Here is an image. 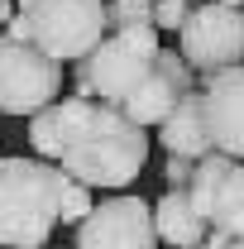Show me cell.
<instances>
[{
    "instance_id": "cell-11",
    "label": "cell",
    "mask_w": 244,
    "mask_h": 249,
    "mask_svg": "<svg viewBox=\"0 0 244 249\" xmlns=\"http://www.w3.org/2000/svg\"><path fill=\"white\" fill-rule=\"evenodd\" d=\"M96 101H82V96H58L53 106H43L38 115L29 120V144H34V158L43 163H58L62 149L82 134V124L91 120Z\"/></svg>"
},
{
    "instance_id": "cell-2",
    "label": "cell",
    "mask_w": 244,
    "mask_h": 249,
    "mask_svg": "<svg viewBox=\"0 0 244 249\" xmlns=\"http://www.w3.org/2000/svg\"><path fill=\"white\" fill-rule=\"evenodd\" d=\"M62 168L43 158H0V249H43L58 230Z\"/></svg>"
},
{
    "instance_id": "cell-16",
    "label": "cell",
    "mask_w": 244,
    "mask_h": 249,
    "mask_svg": "<svg viewBox=\"0 0 244 249\" xmlns=\"http://www.w3.org/2000/svg\"><path fill=\"white\" fill-rule=\"evenodd\" d=\"M187 0H158L153 5V29H182V19H187Z\"/></svg>"
},
{
    "instance_id": "cell-18",
    "label": "cell",
    "mask_w": 244,
    "mask_h": 249,
    "mask_svg": "<svg viewBox=\"0 0 244 249\" xmlns=\"http://www.w3.org/2000/svg\"><path fill=\"white\" fill-rule=\"evenodd\" d=\"M196 249H230V235H220V230H206V240Z\"/></svg>"
},
{
    "instance_id": "cell-9",
    "label": "cell",
    "mask_w": 244,
    "mask_h": 249,
    "mask_svg": "<svg viewBox=\"0 0 244 249\" xmlns=\"http://www.w3.org/2000/svg\"><path fill=\"white\" fill-rule=\"evenodd\" d=\"M187 91H196V77H192V67L182 62V53L158 48V58H153V67H149V77H144L134 91L124 96L115 110H120L129 124H139V129H158V124L173 115V106H177Z\"/></svg>"
},
{
    "instance_id": "cell-10",
    "label": "cell",
    "mask_w": 244,
    "mask_h": 249,
    "mask_svg": "<svg viewBox=\"0 0 244 249\" xmlns=\"http://www.w3.org/2000/svg\"><path fill=\"white\" fill-rule=\"evenodd\" d=\"M196 91H201V115H206L211 149L244 163V62L215 72V77H201Z\"/></svg>"
},
{
    "instance_id": "cell-20",
    "label": "cell",
    "mask_w": 244,
    "mask_h": 249,
    "mask_svg": "<svg viewBox=\"0 0 244 249\" xmlns=\"http://www.w3.org/2000/svg\"><path fill=\"white\" fill-rule=\"evenodd\" d=\"M34 0H15V15H24V10H29Z\"/></svg>"
},
{
    "instance_id": "cell-7",
    "label": "cell",
    "mask_w": 244,
    "mask_h": 249,
    "mask_svg": "<svg viewBox=\"0 0 244 249\" xmlns=\"http://www.w3.org/2000/svg\"><path fill=\"white\" fill-rule=\"evenodd\" d=\"M187 196L201 211L206 230H220L230 240L244 235V163L225 154H206L187 182Z\"/></svg>"
},
{
    "instance_id": "cell-8",
    "label": "cell",
    "mask_w": 244,
    "mask_h": 249,
    "mask_svg": "<svg viewBox=\"0 0 244 249\" xmlns=\"http://www.w3.org/2000/svg\"><path fill=\"white\" fill-rule=\"evenodd\" d=\"M77 249H158L153 206L144 196H110L96 201L77 225Z\"/></svg>"
},
{
    "instance_id": "cell-22",
    "label": "cell",
    "mask_w": 244,
    "mask_h": 249,
    "mask_svg": "<svg viewBox=\"0 0 244 249\" xmlns=\"http://www.w3.org/2000/svg\"><path fill=\"white\" fill-rule=\"evenodd\" d=\"M230 249H244V235H240V240H230Z\"/></svg>"
},
{
    "instance_id": "cell-14",
    "label": "cell",
    "mask_w": 244,
    "mask_h": 249,
    "mask_svg": "<svg viewBox=\"0 0 244 249\" xmlns=\"http://www.w3.org/2000/svg\"><path fill=\"white\" fill-rule=\"evenodd\" d=\"M91 206H96V192L82 187V182H72V178L62 173V182H58V220L62 225H82Z\"/></svg>"
},
{
    "instance_id": "cell-6",
    "label": "cell",
    "mask_w": 244,
    "mask_h": 249,
    "mask_svg": "<svg viewBox=\"0 0 244 249\" xmlns=\"http://www.w3.org/2000/svg\"><path fill=\"white\" fill-rule=\"evenodd\" d=\"M62 96V62L0 34V115H38Z\"/></svg>"
},
{
    "instance_id": "cell-12",
    "label": "cell",
    "mask_w": 244,
    "mask_h": 249,
    "mask_svg": "<svg viewBox=\"0 0 244 249\" xmlns=\"http://www.w3.org/2000/svg\"><path fill=\"white\" fill-rule=\"evenodd\" d=\"M158 144L168 149V158H192V163L215 154L211 134H206V115H201V91H187L173 106V115L158 124Z\"/></svg>"
},
{
    "instance_id": "cell-13",
    "label": "cell",
    "mask_w": 244,
    "mask_h": 249,
    "mask_svg": "<svg viewBox=\"0 0 244 249\" xmlns=\"http://www.w3.org/2000/svg\"><path fill=\"white\" fill-rule=\"evenodd\" d=\"M153 206V235H158V245H177V249H196L206 240V220L201 211L192 206V196L187 192H163Z\"/></svg>"
},
{
    "instance_id": "cell-15",
    "label": "cell",
    "mask_w": 244,
    "mask_h": 249,
    "mask_svg": "<svg viewBox=\"0 0 244 249\" xmlns=\"http://www.w3.org/2000/svg\"><path fill=\"white\" fill-rule=\"evenodd\" d=\"M153 5L158 0H105L110 29H153Z\"/></svg>"
},
{
    "instance_id": "cell-17",
    "label": "cell",
    "mask_w": 244,
    "mask_h": 249,
    "mask_svg": "<svg viewBox=\"0 0 244 249\" xmlns=\"http://www.w3.org/2000/svg\"><path fill=\"white\" fill-rule=\"evenodd\" d=\"M192 173H196L192 158H168V163H163V182H168V192H187Z\"/></svg>"
},
{
    "instance_id": "cell-21",
    "label": "cell",
    "mask_w": 244,
    "mask_h": 249,
    "mask_svg": "<svg viewBox=\"0 0 244 249\" xmlns=\"http://www.w3.org/2000/svg\"><path fill=\"white\" fill-rule=\"evenodd\" d=\"M215 5H230V10H244V0H215Z\"/></svg>"
},
{
    "instance_id": "cell-3",
    "label": "cell",
    "mask_w": 244,
    "mask_h": 249,
    "mask_svg": "<svg viewBox=\"0 0 244 249\" xmlns=\"http://www.w3.org/2000/svg\"><path fill=\"white\" fill-rule=\"evenodd\" d=\"M158 48H163L158 29H110L72 67V87H77L72 96L96 101V106H120L124 96L149 77Z\"/></svg>"
},
{
    "instance_id": "cell-23",
    "label": "cell",
    "mask_w": 244,
    "mask_h": 249,
    "mask_svg": "<svg viewBox=\"0 0 244 249\" xmlns=\"http://www.w3.org/2000/svg\"><path fill=\"white\" fill-rule=\"evenodd\" d=\"M187 5H192V0H187Z\"/></svg>"
},
{
    "instance_id": "cell-4",
    "label": "cell",
    "mask_w": 244,
    "mask_h": 249,
    "mask_svg": "<svg viewBox=\"0 0 244 249\" xmlns=\"http://www.w3.org/2000/svg\"><path fill=\"white\" fill-rule=\"evenodd\" d=\"M19 19L29 24V43L53 62H82L110 34L105 0H34Z\"/></svg>"
},
{
    "instance_id": "cell-19",
    "label": "cell",
    "mask_w": 244,
    "mask_h": 249,
    "mask_svg": "<svg viewBox=\"0 0 244 249\" xmlns=\"http://www.w3.org/2000/svg\"><path fill=\"white\" fill-rule=\"evenodd\" d=\"M15 19V0H0V24H10Z\"/></svg>"
},
{
    "instance_id": "cell-1",
    "label": "cell",
    "mask_w": 244,
    "mask_h": 249,
    "mask_svg": "<svg viewBox=\"0 0 244 249\" xmlns=\"http://www.w3.org/2000/svg\"><path fill=\"white\" fill-rule=\"evenodd\" d=\"M149 163V129L129 124L115 106H96L82 134L62 149L58 168L82 187H129Z\"/></svg>"
},
{
    "instance_id": "cell-5",
    "label": "cell",
    "mask_w": 244,
    "mask_h": 249,
    "mask_svg": "<svg viewBox=\"0 0 244 249\" xmlns=\"http://www.w3.org/2000/svg\"><path fill=\"white\" fill-rule=\"evenodd\" d=\"M177 38H182V62L192 67V77H215L225 67H240L244 62V10L201 0V5L187 10Z\"/></svg>"
}]
</instances>
